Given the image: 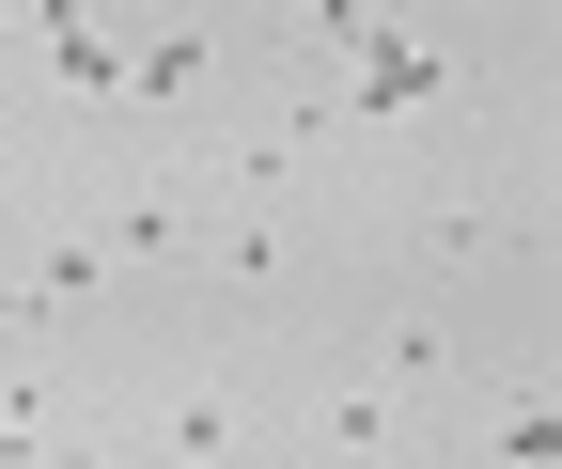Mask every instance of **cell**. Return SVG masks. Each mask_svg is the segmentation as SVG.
<instances>
[{"label": "cell", "mask_w": 562, "mask_h": 469, "mask_svg": "<svg viewBox=\"0 0 562 469\" xmlns=\"http://www.w3.org/2000/svg\"><path fill=\"white\" fill-rule=\"evenodd\" d=\"M406 438V407H375V391H344V407H328V454H391Z\"/></svg>", "instance_id": "obj_1"}]
</instances>
